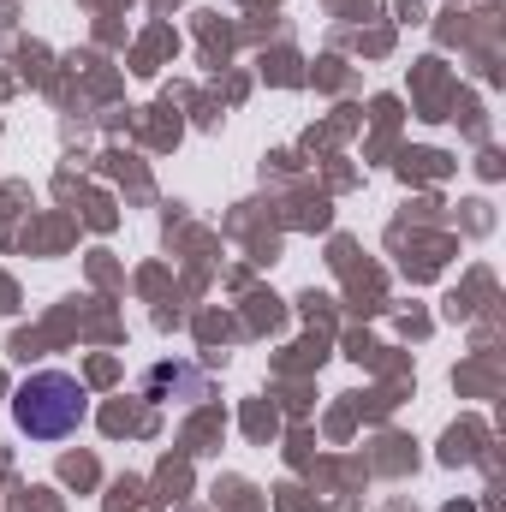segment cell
<instances>
[{
  "mask_svg": "<svg viewBox=\"0 0 506 512\" xmlns=\"http://www.w3.org/2000/svg\"><path fill=\"white\" fill-rule=\"evenodd\" d=\"M84 387L72 382L66 370H36L24 376L18 393H12V423L36 441H66L78 423H84Z\"/></svg>",
  "mask_w": 506,
  "mask_h": 512,
  "instance_id": "1",
  "label": "cell"
}]
</instances>
